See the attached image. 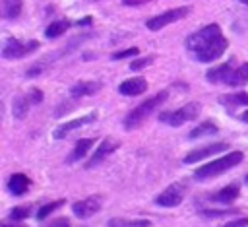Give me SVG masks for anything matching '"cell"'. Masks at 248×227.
<instances>
[{
  "label": "cell",
  "instance_id": "obj_39",
  "mask_svg": "<svg viewBox=\"0 0 248 227\" xmlns=\"http://www.w3.org/2000/svg\"><path fill=\"white\" fill-rule=\"evenodd\" d=\"M246 182H248V175H246Z\"/></svg>",
  "mask_w": 248,
  "mask_h": 227
},
{
  "label": "cell",
  "instance_id": "obj_2",
  "mask_svg": "<svg viewBox=\"0 0 248 227\" xmlns=\"http://www.w3.org/2000/svg\"><path fill=\"white\" fill-rule=\"evenodd\" d=\"M167 97H169V91L167 89H163V91H157L153 97H149V99H145L143 103H140L134 111H130L128 113V116L124 118V128L126 130H134V128H138L163 101H167Z\"/></svg>",
  "mask_w": 248,
  "mask_h": 227
},
{
  "label": "cell",
  "instance_id": "obj_21",
  "mask_svg": "<svg viewBox=\"0 0 248 227\" xmlns=\"http://www.w3.org/2000/svg\"><path fill=\"white\" fill-rule=\"evenodd\" d=\"M23 0H2V16L6 19H16L21 14Z\"/></svg>",
  "mask_w": 248,
  "mask_h": 227
},
{
  "label": "cell",
  "instance_id": "obj_27",
  "mask_svg": "<svg viewBox=\"0 0 248 227\" xmlns=\"http://www.w3.org/2000/svg\"><path fill=\"white\" fill-rule=\"evenodd\" d=\"M140 54V49L138 47H130V49H124V50H118L112 54V60H122V58H132V56H138Z\"/></svg>",
  "mask_w": 248,
  "mask_h": 227
},
{
  "label": "cell",
  "instance_id": "obj_12",
  "mask_svg": "<svg viewBox=\"0 0 248 227\" xmlns=\"http://www.w3.org/2000/svg\"><path fill=\"white\" fill-rule=\"evenodd\" d=\"M145 89H147V81H145L143 78H130V80H124V81L118 85V91H120L122 95H130V97L140 95V93H143Z\"/></svg>",
  "mask_w": 248,
  "mask_h": 227
},
{
  "label": "cell",
  "instance_id": "obj_35",
  "mask_svg": "<svg viewBox=\"0 0 248 227\" xmlns=\"http://www.w3.org/2000/svg\"><path fill=\"white\" fill-rule=\"evenodd\" d=\"M91 21H93L91 17H83V19H79V21H78V25H89Z\"/></svg>",
  "mask_w": 248,
  "mask_h": 227
},
{
  "label": "cell",
  "instance_id": "obj_30",
  "mask_svg": "<svg viewBox=\"0 0 248 227\" xmlns=\"http://www.w3.org/2000/svg\"><path fill=\"white\" fill-rule=\"evenodd\" d=\"M43 68H45V64H33L31 68H27V78H37L41 72H43Z\"/></svg>",
  "mask_w": 248,
  "mask_h": 227
},
{
  "label": "cell",
  "instance_id": "obj_22",
  "mask_svg": "<svg viewBox=\"0 0 248 227\" xmlns=\"http://www.w3.org/2000/svg\"><path fill=\"white\" fill-rule=\"evenodd\" d=\"M219 132V128L213 124V122H202V124H198L192 132H190V140H198V138H203V136H213V134H217Z\"/></svg>",
  "mask_w": 248,
  "mask_h": 227
},
{
  "label": "cell",
  "instance_id": "obj_32",
  "mask_svg": "<svg viewBox=\"0 0 248 227\" xmlns=\"http://www.w3.org/2000/svg\"><path fill=\"white\" fill-rule=\"evenodd\" d=\"M248 225V217H238V219H232L229 223H225L223 227H246Z\"/></svg>",
  "mask_w": 248,
  "mask_h": 227
},
{
  "label": "cell",
  "instance_id": "obj_25",
  "mask_svg": "<svg viewBox=\"0 0 248 227\" xmlns=\"http://www.w3.org/2000/svg\"><path fill=\"white\" fill-rule=\"evenodd\" d=\"M64 202L66 200H56V202H50V204H45L43 208H39V211H37V219L39 221H43V219H46V215H50L54 210H58L60 206H64Z\"/></svg>",
  "mask_w": 248,
  "mask_h": 227
},
{
  "label": "cell",
  "instance_id": "obj_17",
  "mask_svg": "<svg viewBox=\"0 0 248 227\" xmlns=\"http://www.w3.org/2000/svg\"><path fill=\"white\" fill-rule=\"evenodd\" d=\"M93 144H95V138H83V140H78L76 146H74V151H72L70 157H68V163H74V161L85 157L87 151L93 147Z\"/></svg>",
  "mask_w": 248,
  "mask_h": 227
},
{
  "label": "cell",
  "instance_id": "obj_31",
  "mask_svg": "<svg viewBox=\"0 0 248 227\" xmlns=\"http://www.w3.org/2000/svg\"><path fill=\"white\" fill-rule=\"evenodd\" d=\"M234 211L232 210H227V211H213V210H205V211H202V215H205V217H221V215H232Z\"/></svg>",
  "mask_w": 248,
  "mask_h": 227
},
{
  "label": "cell",
  "instance_id": "obj_9",
  "mask_svg": "<svg viewBox=\"0 0 248 227\" xmlns=\"http://www.w3.org/2000/svg\"><path fill=\"white\" fill-rule=\"evenodd\" d=\"M101 204H103L101 196H87V198H83V200H78V202L72 206V211L76 213V217L85 219V217L97 213V211L101 210Z\"/></svg>",
  "mask_w": 248,
  "mask_h": 227
},
{
  "label": "cell",
  "instance_id": "obj_33",
  "mask_svg": "<svg viewBox=\"0 0 248 227\" xmlns=\"http://www.w3.org/2000/svg\"><path fill=\"white\" fill-rule=\"evenodd\" d=\"M46 227H70V221H68L66 217H58V219L50 221Z\"/></svg>",
  "mask_w": 248,
  "mask_h": 227
},
{
  "label": "cell",
  "instance_id": "obj_23",
  "mask_svg": "<svg viewBox=\"0 0 248 227\" xmlns=\"http://www.w3.org/2000/svg\"><path fill=\"white\" fill-rule=\"evenodd\" d=\"M68 27H70V21H68V19H56V21H52V23L45 29V37H48V39L60 37L62 33H66Z\"/></svg>",
  "mask_w": 248,
  "mask_h": 227
},
{
  "label": "cell",
  "instance_id": "obj_20",
  "mask_svg": "<svg viewBox=\"0 0 248 227\" xmlns=\"http://www.w3.org/2000/svg\"><path fill=\"white\" fill-rule=\"evenodd\" d=\"M219 103L225 107H238V105H246L248 107V93L244 91H236V93H229V95H221Z\"/></svg>",
  "mask_w": 248,
  "mask_h": 227
},
{
  "label": "cell",
  "instance_id": "obj_7",
  "mask_svg": "<svg viewBox=\"0 0 248 227\" xmlns=\"http://www.w3.org/2000/svg\"><path fill=\"white\" fill-rule=\"evenodd\" d=\"M39 49V43L37 41H29V43H21L17 39H8L2 47V58L6 60H12V58H21L33 50Z\"/></svg>",
  "mask_w": 248,
  "mask_h": 227
},
{
  "label": "cell",
  "instance_id": "obj_6",
  "mask_svg": "<svg viewBox=\"0 0 248 227\" xmlns=\"http://www.w3.org/2000/svg\"><path fill=\"white\" fill-rule=\"evenodd\" d=\"M188 192V186L182 184V182H172L170 186H167L157 198H155V204L157 206H163V208H176L182 204L184 196Z\"/></svg>",
  "mask_w": 248,
  "mask_h": 227
},
{
  "label": "cell",
  "instance_id": "obj_4",
  "mask_svg": "<svg viewBox=\"0 0 248 227\" xmlns=\"http://www.w3.org/2000/svg\"><path fill=\"white\" fill-rule=\"evenodd\" d=\"M200 111H202L200 103L192 101V103L182 105L176 111H163V113H159V120L165 122V124H170V126H180V124H184L188 120H194L200 114Z\"/></svg>",
  "mask_w": 248,
  "mask_h": 227
},
{
  "label": "cell",
  "instance_id": "obj_26",
  "mask_svg": "<svg viewBox=\"0 0 248 227\" xmlns=\"http://www.w3.org/2000/svg\"><path fill=\"white\" fill-rule=\"evenodd\" d=\"M31 215V208L29 206H16L12 211H10V219L12 221H21L25 217Z\"/></svg>",
  "mask_w": 248,
  "mask_h": 227
},
{
  "label": "cell",
  "instance_id": "obj_28",
  "mask_svg": "<svg viewBox=\"0 0 248 227\" xmlns=\"http://www.w3.org/2000/svg\"><path fill=\"white\" fill-rule=\"evenodd\" d=\"M153 60H155L153 56H143V58H138V60H132V64H130V70H141V68H145V66H149V64H151Z\"/></svg>",
  "mask_w": 248,
  "mask_h": 227
},
{
  "label": "cell",
  "instance_id": "obj_38",
  "mask_svg": "<svg viewBox=\"0 0 248 227\" xmlns=\"http://www.w3.org/2000/svg\"><path fill=\"white\" fill-rule=\"evenodd\" d=\"M238 2H242V4H246V6H248V0H238Z\"/></svg>",
  "mask_w": 248,
  "mask_h": 227
},
{
  "label": "cell",
  "instance_id": "obj_5",
  "mask_svg": "<svg viewBox=\"0 0 248 227\" xmlns=\"http://www.w3.org/2000/svg\"><path fill=\"white\" fill-rule=\"evenodd\" d=\"M190 12H192V8H190V6L172 8V10H167V12H163V14H157L155 17L147 19V21H145V25H147V29H149V31H159V29H163L165 25H169V23H172V21H178V19L186 17Z\"/></svg>",
  "mask_w": 248,
  "mask_h": 227
},
{
  "label": "cell",
  "instance_id": "obj_15",
  "mask_svg": "<svg viewBox=\"0 0 248 227\" xmlns=\"http://www.w3.org/2000/svg\"><path fill=\"white\" fill-rule=\"evenodd\" d=\"M29 186H31V180H29V177H25L23 173H14V175L10 177V180H8V188H10V192L16 194V196L25 194V192L29 190Z\"/></svg>",
  "mask_w": 248,
  "mask_h": 227
},
{
  "label": "cell",
  "instance_id": "obj_3",
  "mask_svg": "<svg viewBox=\"0 0 248 227\" xmlns=\"http://www.w3.org/2000/svg\"><path fill=\"white\" fill-rule=\"evenodd\" d=\"M242 159H244L242 151H231V153H227V155H223V157H219V159H215L207 165H202L194 175H196V178H211V177L227 173L229 169L238 165Z\"/></svg>",
  "mask_w": 248,
  "mask_h": 227
},
{
  "label": "cell",
  "instance_id": "obj_1",
  "mask_svg": "<svg viewBox=\"0 0 248 227\" xmlns=\"http://www.w3.org/2000/svg\"><path fill=\"white\" fill-rule=\"evenodd\" d=\"M186 49L198 62H213L227 50V39L217 23H209L186 39Z\"/></svg>",
  "mask_w": 248,
  "mask_h": 227
},
{
  "label": "cell",
  "instance_id": "obj_34",
  "mask_svg": "<svg viewBox=\"0 0 248 227\" xmlns=\"http://www.w3.org/2000/svg\"><path fill=\"white\" fill-rule=\"evenodd\" d=\"M149 0H122V4H128V6H136V4H145Z\"/></svg>",
  "mask_w": 248,
  "mask_h": 227
},
{
  "label": "cell",
  "instance_id": "obj_8",
  "mask_svg": "<svg viewBox=\"0 0 248 227\" xmlns=\"http://www.w3.org/2000/svg\"><path fill=\"white\" fill-rule=\"evenodd\" d=\"M227 149H229V144H227V142L209 144V146H205V147H198V149L186 153L182 161H184L186 165H192V163H198V161H202V159H205V157H211V155L221 153V151H227Z\"/></svg>",
  "mask_w": 248,
  "mask_h": 227
},
{
  "label": "cell",
  "instance_id": "obj_13",
  "mask_svg": "<svg viewBox=\"0 0 248 227\" xmlns=\"http://www.w3.org/2000/svg\"><path fill=\"white\" fill-rule=\"evenodd\" d=\"M101 87H103L101 81H78L76 85L70 87V95L74 99H79V97H85V95H95Z\"/></svg>",
  "mask_w": 248,
  "mask_h": 227
},
{
  "label": "cell",
  "instance_id": "obj_18",
  "mask_svg": "<svg viewBox=\"0 0 248 227\" xmlns=\"http://www.w3.org/2000/svg\"><path fill=\"white\" fill-rule=\"evenodd\" d=\"M238 194H240V188H238L236 182H232V184H227L225 188H221L215 194V202H219V204H232L238 198Z\"/></svg>",
  "mask_w": 248,
  "mask_h": 227
},
{
  "label": "cell",
  "instance_id": "obj_36",
  "mask_svg": "<svg viewBox=\"0 0 248 227\" xmlns=\"http://www.w3.org/2000/svg\"><path fill=\"white\" fill-rule=\"evenodd\" d=\"M2 227H27L23 223H2Z\"/></svg>",
  "mask_w": 248,
  "mask_h": 227
},
{
  "label": "cell",
  "instance_id": "obj_29",
  "mask_svg": "<svg viewBox=\"0 0 248 227\" xmlns=\"http://www.w3.org/2000/svg\"><path fill=\"white\" fill-rule=\"evenodd\" d=\"M27 97H29V101H31L33 105H37V103L43 101V91H41V89H29Z\"/></svg>",
  "mask_w": 248,
  "mask_h": 227
},
{
  "label": "cell",
  "instance_id": "obj_16",
  "mask_svg": "<svg viewBox=\"0 0 248 227\" xmlns=\"http://www.w3.org/2000/svg\"><path fill=\"white\" fill-rule=\"evenodd\" d=\"M227 85H232V87H238V85H244L248 83V62L232 68V72L229 74V78L225 80Z\"/></svg>",
  "mask_w": 248,
  "mask_h": 227
},
{
  "label": "cell",
  "instance_id": "obj_19",
  "mask_svg": "<svg viewBox=\"0 0 248 227\" xmlns=\"http://www.w3.org/2000/svg\"><path fill=\"white\" fill-rule=\"evenodd\" d=\"M29 107H33V103L29 101V97H27V93L25 95H16L14 97V107H12V111H14V116L16 118H25L27 116V113H29Z\"/></svg>",
  "mask_w": 248,
  "mask_h": 227
},
{
  "label": "cell",
  "instance_id": "obj_10",
  "mask_svg": "<svg viewBox=\"0 0 248 227\" xmlns=\"http://www.w3.org/2000/svg\"><path fill=\"white\" fill-rule=\"evenodd\" d=\"M95 120H97V111H93V113H89V114H83V116H79V118H74V120L62 122L58 128H54L52 136H54L56 140H60V138L68 136L72 130H76V128H81V126H85V124H89V122H95Z\"/></svg>",
  "mask_w": 248,
  "mask_h": 227
},
{
  "label": "cell",
  "instance_id": "obj_24",
  "mask_svg": "<svg viewBox=\"0 0 248 227\" xmlns=\"http://www.w3.org/2000/svg\"><path fill=\"white\" fill-rule=\"evenodd\" d=\"M107 227H149L147 219H120V217H112Z\"/></svg>",
  "mask_w": 248,
  "mask_h": 227
},
{
  "label": "cell",
  "instance_id": "obj_11",
  "mask_svg": "<svg viewBox=\"0 0 248 227\" xmlns=\"http://www.w3.org/2000/svg\"><path fill=\"white\" fill-rule=\"evenodd\" d=\"M118 146H120L118 142H114V140H110V138H105V140L97 146V149L93 151V155L89 157V161L85 163V169H93L95 165H99V163H101L103 159H107L112 151H116Z\"/></svg>",
  "mask_w": 248,
  "mask_h": 227
},
{
  "label": "cell",
  "instance_id": "obj_14",
  "mask_svg": "<svg viewBox=\"0 0 248 227\" xmlns=\"http://www.w3.org/2000/svg\"><path fill=\"white\" fill-rule=\"evenodd\" d=\"M232 60H229V62H223V64H219V66H213V68H209L207 70V80L211 81V83H217V81H221V83H225V80L229 78V74L232 72Z\"/></svg>",
  "mask_w": 248,
  "mask_h": 227
},
{
  "label": "cell",
  "instance_id": "obj_37",
  "mask_svg": "<svg viewBox=\"0 0 248 227\" xmlns=\"http://www.w3.org/2000/svg\"><path fill=\"white\" fill-rule=\"evenodd\" d=\"M240 118H242V120H244V122H248V111H244V113H242V114H240Z\"/></svg>",
  "mask_w": 248,
  "mask_h": 227
}]
</instances>
